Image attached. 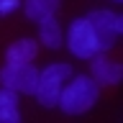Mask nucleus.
Here are the masks:
<instances>
[{"label":"nucleus","mask_w":123,"mask_h":123,"mask_svg":"<svg viewBox=\"0 0 123 123\" xmlns=\"http://www.w3.org/2000/svg\"><path fill=\"white\" fill-rule=\"evenodd\" d=\"M36 54H38V44L33 38H18L8 46L5 62L8 64H26V62H33Z\"/></svg>","instance_id":"obj_7"},{"label":"nucleus","mask_w":123,"mask_h":123,"mask_svg":"<svg viewBox=\"0 0 123 123\" xmlns=\"http://www.w3.org/2000/svg\"><path fill=\"white\" fill-rule=\"evenodd\" d=\"M90 77L100 85V87H103V85H105V87H113V85L121 82L123 67L118 62L108 59L105 51H98L95 56H90Z\"/></svg>","instance_id":"obj_6"},{"label":"nucleus","mask_w":123,"mask_h":123,"mask_svg":"<svg viewBox=\"0 0 123 123\" xmlns=\"http://www.w3.org/2000/svg\"><path fill=\"white\" fill-rule=\"evenodd\" d=\"M85 18L90 23L92 33H95L98 49L100 51H110L115 46V41H118V36H121V31H123V15L100 8V10H90Z\"/></svg>","instance_id":"obj_3"},{"label":"nucleus","mask_w":123,"mask_h":123,"mask_svg":"<svg viewBox=\"0 0 123 123\" xmlns=\"http://www.w3.org/2000/svg\"><path fill=\"white\" fill-rule=\"evenodd\" d=\"M62 0H23V13L28 21H41L46 15H54Z\"/></svg>","instance_id":"obj_10"},{"label":"nucleus","mask_w":123,"mask_h":123,"mask_svg":"<svg viewBox=\"0 0 123 123\" xmlns=\"http://www.w3.org/2000/svg\"><path fill=\"white\" fill-rule=\"evenodd\" d=\"M67 49L72 54H74L77 59H90V56H95V54L100 51L98 49V41H95V33H92L90 23H87V18H74V21L69 23L67 28Z\"/></svg>","instance_id":"obj_5"},{"label":"nucleus","mask_w":123,"mask_h":123,"mask_svg":"<svg viewBox=\"0 0 123 123\" xmlns=\"http://www.w3.org/2000/svg\"><path fill=\"white\" fill-rule=\"evenodd\" d=\"M113 3H123V0H113Z\"/></svg>","instance_id":"obj_12"},{"label":"nucleus","mask_w":123,"mask_h":123,"mask_svg":"<svg viewBox=\"0 0 123 123\" xmlns=\"http://www.w3.org/2000/svg\"><path fill=\"white\" fill-rule=\"evenodd\" d=\"M98 98H100V85L90 74H72L59 92L56 108H62V113L67 115H82L98 103Z\"/></svg>","instance_id":"obj_1"},{"label":"nucleus","mask_w":123,"mask_h":123,"mask_svg":"<svg viewBox=\"0 0 123 123\" xmlns=\"http://www.w3.org/2000/svg\"><path fill=\"white\" fill-rule=\"evenodd\" d=\"M21 8V0H0V15H10Z\"/></svg>","instance_id":"obj_11"},{"label":"nucleus","mask_w":123,"mask_h":123,"mask_svg":"<svg viewBox=\"0 0 123 123\" xmlns=\"http://www.w3.org/2000/svg\"><path fill=\"white\" fill-rule=\"evenodd\" d=\"M21 110H18V92L10 87H0V123H18Z\"/></svg>","instance_id":"obj_9"},{"label":"nucleus","mask_w":123,"mask_h":123,"mask_svg":"<svg viewBox=\"0 0 123 123\" xmlns=\"http://www.w3.org/2000/svg\"><path fill=\"white\" fill-rule=\"evenodd\" d=\"M0 85L3 87H10L15 92H23V95H36L38 90V69L26 62V64H3L0 67Z\"/></svg>","instance_id":"obj_4"},{"label":"nucleus","mask_w":123,"mask_h":123,"mask_svg":"<svg viewBox=\"0 0 123 123\" xmlns=\"http://www.w3.org/2000/svg\"><path fill=\"white\" fill-rule=\"evenodd\" d=\"M72 74H74V72H72V64H67V62L46 64V67L38 72V90H36L38 103L44 108H56L59 92H62L64 82H67Z\"/></svg>","instance_id":"obj_2"},{"label":"nucleus","mask_w":123,"mask_h":123,"mask_svg":"<svg viewBox=\"0 0 123 123\" xmlns=\"http://www.w3.org/2000/svg\"><path fill=\"white\" fill-rule=\"evenodd\" d=\"M38 38H41V44L46 49H59L64 44V38H62V26L56 23L54 15H46L38 21Z\"/></svg>","instance_id":"obj_8"}]
</instances>
